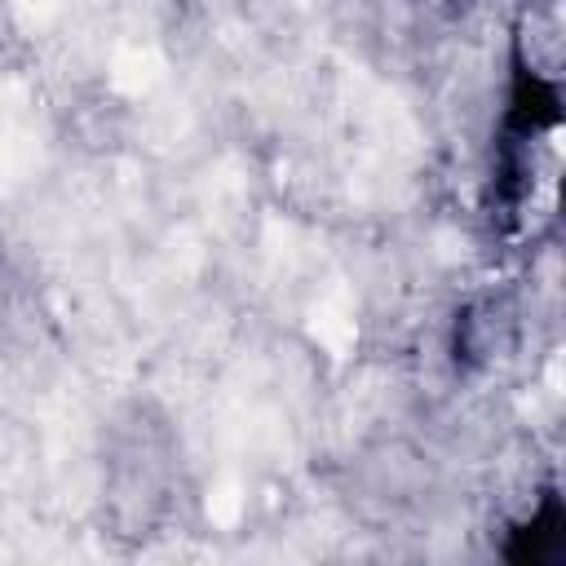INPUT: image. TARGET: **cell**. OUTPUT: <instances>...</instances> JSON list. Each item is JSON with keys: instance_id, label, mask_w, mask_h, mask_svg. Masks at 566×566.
<instances>
[{"instance_id": "obj_1", "label": "cell", "mask_w": 566, "mask_h": 566, "mask_svg": "<svg viewBox=\"0 0 566 566\" xmlns=\"http://www.w3.org/2000/svg\"><path fill=\"white\" fill-rule=\"evenodd\" d=\"M310 332H314V342L327 346L332 355H346V350H350V342H355V314H350L346 292H332L327 301L314 305Z\"/></svg>"}, {"instance_id": "obj_2", "label": "cell", "mask_w": 566, "mask_h": 566, "mask_svg": "<svg viewBox=\"0 0 566 566\" xmlns=\"http://www.w3.org/2000/svg\"><path fill=\"white\" fill-rule=\"evenodd\" d=\"M155 76H160V62H155V54H125L120 58V67H116V84H125V89H147V84H155Z\"/></svg>"}, {"instance_id": "obj_3", "label": "cell", "mask_w": 566, "mask_h": 566, "mask_svg": "<svg viewBox=\"0 0 566 566\" xmlns=\"http://www.w3.org/2000/svg\"><path fill=\"white\" fill-rule=\"evenodd\" d=\"M208 513H212V522L231 527V522L240 518V492H235V487H221V492L208 500Z\"/></svg>"}, {"instance_id": "obj_4", "label": "cell", "mask_w": 566, "mask_h": 566, "mask_svg": "<svg viewBox=\"0 0 566 566\" xmlns=\"http://www.w3.org/2000/svg\"><path fill=\"white\" fill-rule=\"evenodd\" d=\"M548 390H553V394H562V359H553V363H548Z\"/></svg>"}]
</instances>
